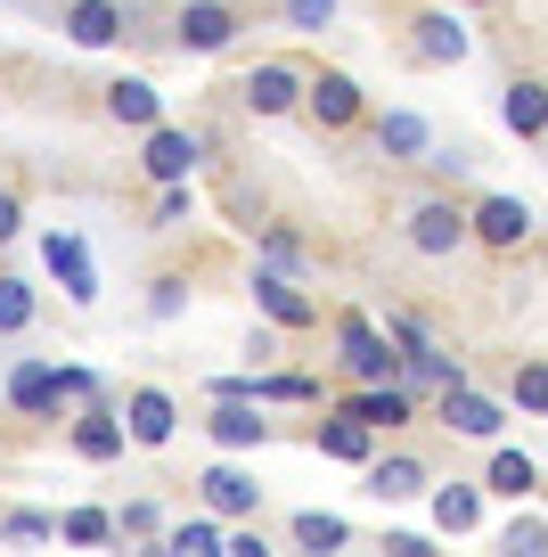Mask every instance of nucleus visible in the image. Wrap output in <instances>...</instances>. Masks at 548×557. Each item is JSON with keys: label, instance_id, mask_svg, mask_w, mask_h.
<instances>
[{"label": "nucleus", "instance_id": "obj_1", "mask_svg": "<svg viewBox=\"0 0 548 557\" xmlns=\"http://www.w3.org/2000/svg\"><path fill=\"white\" fill-rule=\"evenodd\" d=\"M336 369H344L352 385H385V377H401V345H394L369 312H344V320H336Z\"/></svg>", "mask_w": 548, "mask_h": 557}, {"label": "nucleus", "instance_id": "obj_2", "mask_svg": "<svg viewBox=\"0 0 548 557\" xmlns=\"http://www.w3.org/2000/svg\"><path fill=\"white\" fill-rule=\"evenodd\" d=\"M238 34H246L238 0H180V9H172V50L180 58H222Z\"/></svg>", "mask_w": 548, "mask_h": 557}, {"label": "nucleus", "instance_id": "obj_3", "mask_svg": "<svg viewBox=\"0 0 548 557\" xmlns=\"http://www.w3.org/2000/svg\"><path fill=\"white\" fill-rule=\"evenodd\" d=\"M66 443H74V459H90V468H115L123 451H132V435H123V401H83V410L66 418Z\"/></svg>", "mask_w": 548, "mask_h": 557}, {"label": "nucleus", "instance_id": "obj_4", "mask_svg": "<svg viewBox=\"0 0 548 557\" xmlns=\"http://www.w3.org/2000/svg\"><path fill=\"white\" fill-rule=\"evenodd\" d=\"M410 255H426V262H450L459 246H475V230H466V206H450V197H426V206H410Z\"/></svg>", "mask_w": 548, "mask_h": 557}, {"label": "nucleus", "instance_id": "obj_5", "mask_svg": "<svg viewBox=\"0 0 548 557\" xmlns=\"http://www.w3.org/2000/svg\"><path fill=\"white\" fill-rule=\"evenodd\" d=\"M238 107L246 115H295V107H303V66H287V58L246 66L238 74Z\"/></svg>", "mask_w": 548, "mask_h": 557}, {"label": "nucleus", "instance_id": "obj_6", "mask_svg": "<svg viewBox=\"0 0 548 557\" xmlns=\"http://www.w3.org/2000/svg\"><path fill=\"white\" fill-rule=\"evenodd\" d=\"M303 107H311V123H320V132H352V123H369L360 83H352V74H336V66L303 74Z\"/></svg>", "mask_w": 548, "mask_h": 557}, {"label": "nucleus", "instance_id": "obj_7", "mask_svg": "<svg viewBox=\"0 0 548 557\" xmlns=\"http://www.w3.org/2000/svg\"><path fill=\"white\" fill-rule=\"evenodd\" d=\"M123 435H132L139 451H164V443L180 435V401H172L164 385H132V394H123Z\"/></svg>", "mask_w": 548, "mask_h": 557}, {"label": "nucleus", "instance_id": "obj_8", "mask_svg": "<svg viewBox=\"0 0 548 557\" xmlns=\"http://www.w3.org/2000/svg\"><path fill=\"white\" fill-rule=\"evenodd\" d=\"M434 401H443V426H450V435H466V443H499V426H508V401L475 394L466 377H459V385H443Z\"/></svg>", "mask_w": 548, "mask_h": 557}, {"label": "nucleus", "instance_id": "obj_9", "mask_svg": "<svg viewBox=\"0 0 548 557\" xmlns=\"http://www.w3.org/2000/svg\"><path fill=\"white\" fill-rule=\"evenodd\" d=\"M148 181H189L205 164V132H180V123H148V148H139Z\"/></svg>", "mask_w": 548, "mask_h": 557}, {"label": "nucleus", "instance_id": "obj_10", "mask_svg": "<svg viewBox=\"0 0 548 557\" xmlns=\"http://www.w3.org/2000/svg\"><path fill=\"white\" fill-rule=\"evenodd\" d=\"M254 304H262L271 329H320V296H303L295 271H271V262H262V271H254Z\"/></svg>", "mask_w": 548, "mask_h": 557}, {"label": "nucleus", "instance_id": "obj_11", "mask_svg": "<svg viewBox=\"0 0 548 557\" xmlns=\"http://www.w3.org/2000/svg\"><path fill=\"white\" fill-rule=\"evenodd\" d=\"M66 41L74 50H115L123 34H132V9H123V0H66Z\"/></svg>", "mask_w": 548, "mask_h": 557}, {"label": "nucleus", "instance_id": "obj_12", "mask_svg": "<svg viewBox=\"0 0 548 557\" xmlns=\"http://www.w3.org/2000/svg\"><path fill=\"white\" fill-rule=\"evenodd\" d=\"M466 230H475V246H491V255H515V246L532 238V206L524 197H483V206L466 213Z\"/></svg>", "mask_w": 548, "mask_h": 557}, {"label": "nucleus", "instance_id": "obj_13", "mask_svg": "<svg viewBox=\"0 0 548 557\" xmlns=\"http://www.w3.org/2000/svg\"><path fill=\"white\" fill-rule=\"evenodd\" d=\"M205 443H213V451H262V443H271L262 401H213V410H205Z\"/></svg>", "mask_w": 548, "mask_h": 557}, {"label": "nucleus", "instance_id": "obj_14", "mask_svg": "<svg viewBox=\"0 0 548 557\" xmlns=\"http://www.w3.org/2000/svg\"><path fill=\"white\" fill-rule=\"evenodd\" d=\"M41 255H50L58 287H66V304H99V271H90V246L74 238V230H50L41 238Z\"/></svg>", "mask_w": 548, "mask_h": 557}, {"label": "nucleus", "instance_id": "obj_15", "mask_svg": "<svg viewBox=\"0 0 548 557\" xmlns=\"http://www.w3.org/2000/svg\"><path fill=\"white\" fill-rule=\"evenodd\" d=\"M344 410H352L360 426H377V435H385V426H410V418H418V394H410L401 377H385V385H360V394H344Z\"/></svg>", "mask_w": 548, "mask_h": 557}, {"label": "nucleus", "instance_id": "obj_16", "mask_svg": "<svg viewBox=\"0 0 548 557\" xmlns=\"http://www.w3.org/2000/svg\"><path fill=\"white\" fill-rule=\"evenodd\" d=\"M410 50H418V66H459V58L475 50V34H466L450 9H426V17H418V34H410Z\"/></svg>", "mask_w": 548, "mask_h": 557}, {"label": "nucleus", "instance_id": "obj_17", "mask_svg": "<svg viewBox=\"0 0 548 557\" xmlns=\"http://www.w3.org/2000/svg\"><path fill=\"white\" fill-rule=\"evenodd\" d=\"M107 123H123V132H148V123H164V99H155L148 74H123V83H107Z\"/></svg>", "mask_w": 548, "mask_h": 557}, {"label": "nucleus", "instance_id": "obj_18", "mask_svg": "<svg viewBox=\"0 0 548 557\" xmlns=\"http://www.w3.org/2000/svg\"><path fill=\"white\" fill-rule=\"evenodd\" d=\"M499 123H508L515 139H548V83H540V74H515V83H508Z\"/></svg>", "mask_w": 548, "mask_h": 557}, {"label": "nucleus", "instance_id": "obj_19", "mask_svg": "<svg viewBox=\"0 0 548 557\" xmlns=\"http://www.w3.org/2000/svg\"><path fill=\"white\" fill-rule=\"evenodd\" d=\"M369 139H377V157H394V164H418L434 148V132H426V115H410V107H394V115H377L369 123Z\"/></svg>", "mask_w": 548, "mask_h": 557}, {"label": "nucleus", "instance_id": "obj_20", "mask_svg": "<svg viewBox=\"0 0 548 557\" xmlns=\"http://www.w3.org/2000/svg\"><path fill=\"white\" fill-rule=\"evenodd\" d=\"M197 492H205L213 517H254V508H262V484L246 468H205V475H197Z\"/></svg>", "mask_w": 548, "mask_h": 557}, {"label": "nucleus", "instance_id": "obj_21", "mask_svg": "<svg viewBox=\"0 0 548 557\" xmlns=\"http://www.w3.org/2000/svg\"><path fill=\"white\" fill-rule=\"evenodd\" d=\"M9 410L50 418L58 410V361H17V369H9Z\"/></svg>", "mask_w": 548, "mask_h": 557}, {"label": "nucleus", "instance_id": "obj_22", "mask_svg": "<svg viewBox=\"0 0 548 557\" xmlns=\"http://www.w3.org/2000/svg\"><path fill=\"white\" fill-rule=\"evenodd\" d=\"M311 443H320L327 459H352V468H369V451H377V426H360L352 410H336V418H320V426H311Z\"/></svg>", "mask_w": 548, "mask_h": 557}, {"label": "nucleus", "instance_id": "obj_23", "mask_svg": "<svg viewBox=\"0 0 548 557\" xmlns=\"http://www.w3.org/2000/svg\"><path fill=\"white\" fill-rule=\"evenodd\" d=\"M434 475H426V459H410V451H394V459H369V492L377 500H418Z\"/></svg>", "mask_w": 548, "mask_h": 557}, {"label": "nucleus", "instance_id": "obj_24", "mask_svg": "<svg viewBox=\"0 0 548 557\" xmlns=\"http://www.w3.org/2000/svg\"><path fill=\"white\" fill-rule=\"evenodd\" d=\"M466 369L450 361L443 345H418V352H401V385H410V394H443V385H459Z\"/></svg>", "mask_w": 548, "mask_h": 557}, {"label": "nucleus", "instance_id": "obj_25", "mask_svg": "<svg viewBox=\"0 0 548 557\" xmlns=\"http://www.w3.org/2000/svg\"><path fill=\"white\" fill-rule=\"evenodd\" d=\"M483 484H491L499 500H532V492H540V468H532L524 451H508V443H499V451H491V468H483Z\"/></svg>", "mask_w": 548, "mask_h": 557}, {"label": "nucleus", "instance_id": "obj_26", "mask_svg": "<svg viewBox=\"0 0 548 557\" xmlns=\"http://www.w3.org/2000/svg\"><path fill=\"white\" fill-rule=\"evenodd\" d=\"M155 549H172V557H222V524H213V508H205V517L164 524V541H155Z\"/></svg>", "mask_w": 548, "mask_h": 557}, {"label": "nucleus", "instance_id": "obj_27", "mask_svg": "<svg viewBox=\"0 0 548 557\" xmlns=\"http://www.w3.org/2000/svg\"><path fill=\"white\" fill-rule=\"evenodd\" d=\"M483 524V492L475 484H443L434 492V533H475Z\"/></svg>", "mask_w": 548, "mask_h": 557}, {"label": "nucleus", "instance_id": "obj_28", "mask_svg": "<svg viewBox=\"0 0 548 557\" xmlns=\"http://www.w3.org/2000/svg\"><path fill=\"white\" fill-rule=\"evenodd\" d=\"M58 541H66V549H99V541H115V517H107V508H66V517H58Z\"/></svg>", "mask_w": 548, "mask_h": 557}, {"label": "nucleus", "instance_id": "obj_29", "mask_svg": "<svg viewBox=\"0 0 548 557\" xmlns=\"http://www.w3.org/2000/svg\"><path fill=\"white\" fill-rule=\"evenodd\" d=\"M287 533H295V549H344V541H352V524H344V517H327V508H303V517H295Z\"/></svg>", "mask_w": 548, "mask_h": 557}, {"label": "nucleus", "instance_id": "obj_30", "mask_svg": "<svg viewBox=\"0 0 548 557\" xmlns=\"http://www.w3.org/2000/svg\"><path fill=\"white\" fill-rule=\"evenodd\" d=\"M508 401L524 418H548V361H515V377H508Z\"/></svg>", "mask_w": 548, "mask_h": 557}, {"label": "nucleus", "instance_id": "obj_31", "mask_svg": "<svg viewBox=\"0 0 548 557\" xmlns=\"http://www.w3.org/2000/svg\"><path fill=\"white\" fill-rule=\"evenodd\" d=\"M34 312H41L34 278H0V336H25V329H34Z\"/></svg>", "mask_w": 548, "mask_h": 557}, {"label": "nucleus", "instance_id": "obj_32", "mask_svg": "<svg viewBox=\"0 0 548 557\" xmlns=\"http://www.w3.org/2000/svg\"><path fill=\"white\" fill-rule=\"evenodd\" d=\"M336 9H344V0H278V25H287V34H327Z\"/></svg>", "mask_w": 548, "mask_h": 557}, {"label": "nucleus", "instance_id": "obj_33", "mask_svg": "<svg viewBox=\"0 0 548 557\" xmlns=\"http://www.w3.org/2000/svg\"><path fill=\"white\" fill-rule=\"evenodd\" d=\"M197 206H189V181H155V222L148 230H189Z\"/></svg>", "mask_w": 548, "mask_h": 557}, {"label": "nucleus", "instance_id": "obj_34", "mask_svg": "<svg viewBox=\"0 0 548 557\" xmlns=\"http://www.w3.org/2000/svg\"><path fill=\"white\" fill-rule=\"evenodd\" d=\"M254 401H320V377H303V369H287V377H262V369H254Z\"/></svg>", "mask_w": 548, "mask_h": 557}, {"label": "nucleus", "instance_id": "obj_35", "mask_svg": "<svg viewBox=\"0 0 548 557\" xmlns=\"http://www.w3.org/2000/svg\"><path fill=\"white\" fill-rule=\"evenodd\" d=\"M115 541H164V508H155V500H132V508L115 517Z\"/></svg>", "mask_w": 548, "mask_h": 557}, {"label": "nucleus", "instance_id": "obj_36", "mask_svg": "<svg viewBox=\"0 0 548 557\" xmlns=\"http://www.w3.org/2000/svg\"><path fill=\"white\" fill-rule=\"evenodd\" d=\"M0 541H58V517H41V508H9V517H0Z\"/></svg>", "mask_w": 548, "mask_h": 557}, {"label": "nucleus", "instance_id": "obj_37", "mask_svg": "<svg viewBox=\"0 0 548 557\" xmlns=\"http://www.w3.org/2000/svg\"><path fill=\"white\" fill-rule=\"evenodd\" d=\"M262 262H271V271H303V238H295V230H262Z\"/></svg>", "mask_w": 548, "mask_h": 557}, {"label": "nucleus", "instance_id": "obj_38", "mask_svg": "<svg viewBox=\"0 0 548 557\" xmlns=\"http://www.w3.org/2000/svg\"><path fill=\"white\" fill-rule=\"evenodd\" d=\"M58 401H99V377L83 361H58Z\"/></svg>", "mask_w": 548, "mask_h": 557}, {"label": "nucleus", "instance_id": "obj_39", "mask_svg": "<svg viewBox=\"0 0 548 557\" xmlns=\"http://www.w3.org/2000/svg\"><path fill=\"white\" fill-rule=\"evenodd\" d=\"M508 549H548V517H508Z\"/></svg>", "mask_w": 548, "mask_h": 557}, {"label": "nucleus", "instance_id": "obj_40", "mask_svg": "<svg viewBox=\"0 0 548 557\" xmlns=\"http://www.w3.org/2000/svg\"><path fill=\"white\" fill-rule=\"evenodd\" d=\"M385 336H394V345H401V352H418V345H434V336H426V320H418V312H394V320H385Z\"/></svg>", "mask_w": 548, "mask_h": 557}, {"label": "nucleus", "instance_id": "obj_41", "mask_svg": "<svg viewBox=\"0 0 548 557\" xmlns=\"http://www.w3.org/2000/svg\"><path fill=\"white\" fill-rule=\"evenodd\" d=\"M418 164H426L434 181H466V148H426Z\"/></svg>", "mask_w": 548, "mask_h": 557}, {"label": "nucleus", "instance_id": "obj_42", "mask_svg": "<svg viewBox=\"0 0 548 557\" xmlns=\"http://www.w3.org/2000/svg\"><path fill=\"white\" fill-rule=\"evenodd\" d=\"M180 304H189V296H180V278H155V296H148V312H155V320H180Z\"/></svg>", "mask_w": 548, "mask_h": 557}, {"label": "nucleus", "instance_id": "obj_43", "mask_svg": "<svg viewBox=\"0 0 548 557\" xmlns=\"http://www.w3.org/2000/svg\"><path fill=\"white\" fill-rule=\"evenodd\" d=\"M262 549H271V541H262L254 524H238V533H222V557H262Z\"/></svg>", "mask_w": 548, "mask_h": 557}, {"label": "nucleus", "instance_id": "obj_44", "mask_svg": "<svg viewBox=\"0 0 548 557\" xmlns=\"http://www.w3.org/2000/svg\"><path fill=\"white\" fill-rule=\"evenodd\" d=\"M17 230H25V197H17V189H0V246L17 238Z\"/></svg>", "mask_w": 548, "mask_h": 557}, {"label": "nucleus", "instance_id": "obj_45", "mask_svg": "<svg viewBox=\"0 0 548 557\" xmlns=\"http://www.w3.org/2000/svg\"><path fill=\"white\" fill-rule=\"evenodd\" d=\"M385 549H394V557H426L434 541H426V533H385Z\"/></svg>", "mask_w": 548, "mask_h": 557}, {"label": "nucleus", "instance_id": "obj_46", "mask_svg": "<svg viewBox=\"0 0 548 557\" xmlns=\"http://www.w3.org/2000/svg\"><path fill=\"white\" fill-rule=\"evenodd\" d=\"M459 9H491V0H459Z\"/></svg>", "mask_w": 548, "mask_h": 557}]
</instances>
